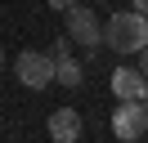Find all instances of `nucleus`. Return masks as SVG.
<instances>
[{"instance_id":"9d476101","label":"nucleus","mask_w":148,"mask_h":143,"mask_svg":"<svg viewBox=\"0 0 148 143\" xmlns=\"http://www.w3.org/2000/svg\"><path fill=\"white\" fill-rule=\"evenodd\" d=\"M135 9H139V14H144V18H148V0H135Z\"/></svg>"},{"instance_id":"f03ea898","label":"nucleus","mask_w":148,"mask_h":143,"mask_svg":"<svg viewBox=\"0 0 148 143\" xmlns=\"http://www.w3.org/2000/svg\"><path fill=\"white\" fill-rule=\"evenodd\" d=\"M112 134L126 139V143H135V139L148 134V103L144 98H121L117 103V112H112Z\"/></svg>"},{"instance_id":"1a4fd4ad","label":"nucleus","mask_w":148,"mask_h":143,"mask_svg":"<svg viewBox=\"0 0 148 143\" xmlns=\"http://www.w3.org/2000/svg\"><path fill=\"white\" fill-rule=\"evenodd\" d=\"M49 5H54V9H72L76 0H49Z\"/></svg>"},{"instance_id":"39448f33","label":"nucleus","mask_w":148,"mask_h":143,"mask_svg":"<svg viewBox=\"0 0 148 143\" xmlns=\"http://www.w3.org/2000/svg\"><path fill=\"white\" fill-rule=\"evenodd\" d=\"M112 94L117 98H144L148 94V76L135 67H117L112 72Z\"/></svg>"},{"instance_id":"6e6552de","label":"nucleus","mask_w":148,"mask_h":143,"mask_svg":"<svg viewBox=\"0 0 148 143\" xmlns=\"http://www.w3.org/2000/svg\"><path fill=\"white\" fill-rule=\"evenodd\" d=\"M139 72H144V76H148V45H144V49H139Z\"/></svg>"},{"instance_id":"f257e3e1","label":"nucleus","mask_w":148,"mask_h":143,"mask_svg":"<svg viewBox=\"0 0 148 143\" xmlns=\"http://www.w3.org/2000/svg\"><path fill=\"white\" fill-rule=\"evenodd\" d=\"M103 45H112L117 54H139L148 45V18L139 9H121V14L108 18L103 27Z\"/></svg>"},{"instance_id":"423d86ee","label":"nucleus","mask_w":148,"mask_h":143,"mask_svg":"<svg viewBox=\"0 0 148 143\" xmlns=\"http://www.w3.org/2000/svg\"><path fill=\"white\" fill-rule=\"evenodd\" d=\"M49 134H54L58 143L81 139V112H76V107H58V112L49 116Z\"/></svg>"},{"instance_id":"7ed1b4c3","label":"nucleus","mask_w":148,"mask_h":143,"mask_svg":"<svg viewBox=\"0 0 148 143\" xmlns=\"http://www.w3.org/2000/svg\"><path fill=\"white\" fill-rule=\"evenodd\" d=\"M14 76H18L27 89H45L49 80H54V58L40 54V49H23L18 58H14Z\"/></svg>"},{"instance_id":"20e7f679","label":"nucleus","mask_w":148,"mask_h":143,"mask_svg":"<svg viewBox=\"0 0 148 143\" xmlns=\"http://www.w3.org/2000/svg\"><path fill=\"white\" fill-rule=\"evenodd\" d=\"M67 40H76L81 49L103 45V27H99V18H94L85 5H72V9H67Z\"/></svg>"},{"instance_id":"f8f14e48","label":"nucleus","mask_w":148,"mask_h":143,"mask_svg":"<svg viewBox=\"0 0 148 143\" xmlns=\"http://www.w3.org/2000/svg\"><path fill=\"white\" fill-rule=\"evenodd\" d=\"M144 103H148V94H144Z\"/></svg>"},{"instance_id":"9b49d317","label":"nucleus","mask_w":148,"mask_h":143,"mask_svg":"<svg viewBox=\"0 0 148 143\" xmlns=\"http://www.w3.org/2000/svg\"><path fill=\"white\" fill-rule=\"evenodd\" d=\"M0 67H5V49H0Z\"/></svg>"},{"instance_id":"0eeeda50","label":"nucleus","mask_w":148,"mask_h":143,"mask_svg":"<svg viewBox=\"0 0 148 143\" xmlns=\"http://www.w3.org/2000/svg\"><path fill=\"white\" fill-rule=\"evenodd\" d=\"M54 80H58V85H67V89H76L85 76H81V67H76V63L63 54V58H54Z\"/></svg>"}]
</instances>
